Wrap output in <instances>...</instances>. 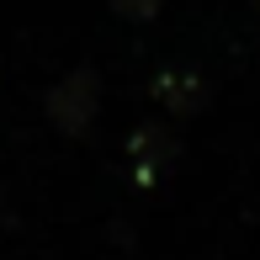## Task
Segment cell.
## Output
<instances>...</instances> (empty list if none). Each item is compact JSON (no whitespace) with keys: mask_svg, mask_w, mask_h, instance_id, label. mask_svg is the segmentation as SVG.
I'll use <instances>...</instances> for the list:
<instances>
[{"mask_svg":"<svg viewBox=\"0 0 260 260\" xmlns=\"http://www.w3.org/2000/svg\"><path fill=\"white\" fill-rule=\"evenodd\" d=\"M43 112H48V122L64 127V133H85V127L96 122V112H101V69L96 64L64 69L48 85V96H43Z\"/></svg>","mask_w":260,"mask_h":260,"instance_id":"obj_1","label":"cell"},{"mask_svg":"<svg viewBox=\"0 0 260 260\" xmlns=\"http://www.w3.org/2000/svg\"><path fill=\"white\" fill-rule=\"evenodd\" d=\"M175 127L170 122H144L133 127V138H127V159L138 165V181H154V175L165 170V165L175 159Z\"/></svg>","mask_w":260,"mask_h":260,"instance_id":"obj_2","label":"cell"},{"mask_svg":"<svg viewBox=\"0 0 260 260\" xmlns=\"http://www.w3.org/2000/svg\"><path fill=\"white\" fill-rule=\"evenodd\" d=\"M154 96L170 106V112H197L207 96V80L197 69H159L154 75Z\"/></svg>","mask_w":260,"mask_h":260,"instance_id":"obj_3","label":"cell"},{"mask_svg":"<svg viewBox=\"0 0 260 260\" xmlns=\"http://www.w3.org/2000/svg\"><path fill=\"white\" fill-rule=\"evenodd\" d=\"M159 6H165V0H112V11H117V16H133V21L159 16Z\"/></svg>","mask_w":260,"mask_h":260,"instance_id":"obj_4","label":"cell"}]
</instances>
